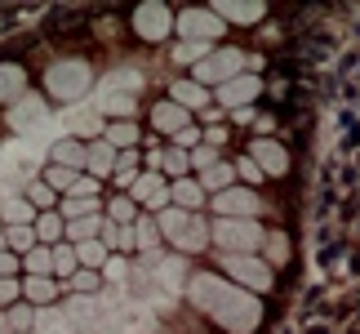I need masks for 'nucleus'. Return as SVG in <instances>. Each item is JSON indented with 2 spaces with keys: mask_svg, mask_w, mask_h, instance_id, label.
<instances>
[{
  "mask_svg": "<svg viewBox=\"0 0 360 334\" xmlns=\"http://www.w3.org/2000/svg\"><path fill=\"white\" fill-rule=\"evenodd\" d=\"M187 299H191L196 312H205L210 321H218L231 334H249L262 321V303L249 295V290L231 285V281H223V276H214V272H191L187 276Z\"/></svg>",
  "mask_w": 360,
  "mask_h": 334,
  "instance_id": "1",
  "label": "nucleus"
},
{
  "mask_svg": "<svg viewBox=\"0 0 360 334\" xmlns=\"http://www.w3.org/2000/svg\"><path fill=\"white\" fill-rule=\"evenodd\" d=\"M49 143H58V138H49V134H40V138H9V143L0 147V201H5V197H22V187L36 183V170L45 165Z\"/></svg>",
  "mask_w": 360,
  "mask_h": 334,
  "instance_id": "2",
  "label": "nucleus"
},
{
  "mask_svg": "<svg viewBox=\"0 0 360 334\" xmlns=\"http://www.w3.org/2000/svg\"><path fill=\"white\" fill-rule=\"evenodd\" d=\"M45 89L53 94V99H63L67 107L85 103V94L94 89V67L85 58H58V63H49Z\"/></svg>",
  "mask_w": 360,
  "mask_h": 334,
  "instance_id": "3",
  "label": "nucleus"
},
{
  "mask_svg": "<svg viewBox=\"0 0 360 334\" xmlns=\"http://www.w3.org/2000/svg\"><path fill=\"white\" fill-rule=\"evenodd\" d=\"M262 236L267 232L258 228V218H218L210 228V241L223 245L227 254H254V249L262 245Z\"/></svg>",
  "mask_w": 360,
  "mask_h": 334,
  "instance_id": "4",
  "label": "nucleus"
},
{
  "mask_svg": "<svg viewBox=\"0 0 360 334\" xmlns=\"http://www.w3.org/2000/svg\"><path fill=\"white\" fill-rule=\"evenodd\" d=\"M245 54L240 49H214L205 63H196V85H227V80H236V76H245Z\"/></svg>",
  "mask_w": 360,
  "mask_h": 334,
  "instance_id": "5",
  "label": "nucleus"
},
{
  "mask_svg": "<svg viewBox=\"0 0 360 334\" xmlns=\"http://www.w3.org/2000/svg\"><path fill=\"white\" fill-rule=\"evenodd\" d=\"M223 272L236 276L240 290H254V295H262V290H271V268L254 254H223Z\"/></svg>",
  "mask_w": 360,
  "mask_h": 334,
  "instance_id": "6",
  "label": "nucleus"
},
{
  "mask_svg": "<svg viewBox=\"0 0 360 334\" xmlns=\"http://www.w3.org/2000/svg\"><path fill=\"white\" fill-rule=\"evenodd\" d=\"M9 130L18 138H36V130H49V107L36 94H22L18 103L9 107Z\"/></svg>",
  "mask_w": 360,
  "mask_h": 334,
  "instance_id": "7",
  "label": "nucleus"
},
{
  "mask_svg": "<svg viewBox=\"0 0 360 334\" xmlns=\"http://www.w3.org/2000/svg\"><path fill=\"white\" fill-rule=\"evenodd\" d=\"M187 276H191V272H187V259H183V254H160V263L143 276V285H151V290H160V295L178 299V285H183Z\"/></svg>",
  "mask_w": 360,
  "mask_h": 334,
  "instance_id": "8",
  "label": "nucleus"
},
{
  "mask_svg": "<svg viewBox=\"0 0 360 334\" xmlns=\"http://www.w3.org/2000/svg\"><path fill=\"white\" fill-rule=\"evenodd\" d=\"M174 27H178V36H183V40H205V45H214V36L227 32V23H218L214 9H183Z\"/></svg>",
  "mask_w": 360,
  "mask_h": 334,
  "instance_id": "9",
  "label": "nucleus"
},
{
  "mask_svg": "<svg viewBox=\"0 0 360 334\" xmlns=\"http://www.w3.org/2000/svg\"><path fill=\"white\" fill-rule=\"evenodd\" d=\"M169 27H174V13H169V5H160V0H147V5L134 9V32L143 40H165Z\"/></svg>",
  "mask_w": 360,
  "mask_h": 334,
  "instance_id": "10",
  "label": "nucleus"
},
{
  "mask_svg": "<svg viewBox=\"0 0 360 334\" xmlns=\"http://www.w3.org/2000/svg\"><path fill=\"white\" fill-rule=\"evenodd\" d=\"M258 210H262V201L249 187H227V192L214 197V214L218 218H258Z\"/></svg>",
  "mask_w": 360,
  "mask_h": 334,
  "instance_id": "11",
  "label": "nucleus"
},
{
  "mask_svg": "<svg viewBox=\"0 0 360 334\" xmlns=\"http://www.w3.org/2000/svg\"><path fill=\"white\" fill-rule=\"evenodd\" d=\"M58 125L67 130V138H76V134H80V138H94V134H103V130H107L103 116H98V107H94L89 99H85V103H76V107H67Z\"/></svg>",
  "mask_w": 360,
  "mask_h": 334,
  "instance_id": "12",
  "label": "nucleus"
},
{
  "mask_svg": "<svg viewBox=\"0 0 360 334\" xmlns=\"http://www.w3.org/2000/svg\"><path fill=\"white\" fill-rule=\"evenodd\" d=\"M63 316L72 321V334L76 330L89 334V330H98V321H103V303L94 299V295H72V303L63 308Z\"/></svg>",
  "mask_w": 360,
  "mask_h": 334,
  "instance_id": "13",
  "label": "nucleus"
},
{
  "mask_svg": "<svg viewBox=\"0 0 360 334\" xmlns=\"http://www.w3.org/2000/svg\"><path fill=\"white\" fill-rule=\"evenodd\" d=\"M258 94H262V80H258L254 72H245V76H236V80H227V85H218V103L231 107V111H240L245 103H254Z\"/></svg>",
  "mask_w": 360,
  "mask_h": 334,
  "instance_id": "14",
  "label": "nucleus"
},
{
  "mask_svg": "<svg viewBox=\"0 0 360 334\" xmlns=\"http://www.w3.org/2000/svg\"><path fill=\"white\" fill-rule=\"evenodd\" d=\"M249 161H254L262 174H285V170H289L285 147L271 143V138H254V143H249Z\"/></svg>",
  "mask_w": 360,
  "mask_h": 334,
  "instance_id": "15",
  "label": "nucleus"
},
{
  "mask_svg": "<svg viewBox=\"0 0 360 334\" xmlns=\"http://www.w3.org/2000/svg\"><path fill=\"white\" fill-rule=\"evenodd\" d=\"M129 192H134V205H156V210H165V201H169V187H165V178L156 170L138 174Z\"/></svg>",
  "mask_w": 360,
  "mask_h": 334,
  "instance_id": "16",
  "label": "nucleus"
},
{
  "mask_svg": "<svg viewBox=\"0 0 360 334\" xmlns=\"http://www.w3.org/2000/svg\"><path fill=\"white\" fill-rule=\"evenodd\" d=\"M143 89V72L138 67H112V72L103 76V85H98V94H138Z\"/></svg>",
  "mask_w": 360,
  "mask_h": 334,
  "instance_id": "17",
  "label": "nucleus"
},
{
  "mask_svg": "<svg viewBox=\"0 0 360 334\" xmlns=\"http://www.w3.org/2000/svg\"><path fill=\"white\" fill-rule=\"evenodd\" d=\"M262 13H267V9H262L258 0H249V5H245V0H218V5H214L218 23H258Z\"/></svg>",
  "mask_w": 360,
  "mask_h": 334,
  "instance_id": "18",
  "label": "nucleus"
},
{
  "mask_svg": "<svg viewBox=\"0 0 360 334\" xmlns=\"http://www.w3.org/2000/svg\"><path fill=\"white\" fill-rule=\"evenodd\" d=\"M49 161L53 165H63V170H72V174H80L85 170V143H76V138H58V143H49Z\"/></svg>",
  "mask_w": 360,
  "mask_h": 334,
  "instance_id": "19",
  "label": "nucleus"
},
{
  "mask_svg": "<svg viewBox=\"0 0 360 334\" xmlns=\"http://www.w3.org/2000/svg\"><path fill=\"white\" fill-rule=\"evenodd\" d=\"M151 125H156V130H165V134H183L187 125H191V111H183L178 103H156L151 107Z\"/></svg>",
  "mask_w": 360,
  "mask_h": 334,
  "instance_id": "20",
  "label": "nucleus"
},
{
  "mask_svg": "<svg viewBox=\"0 0 360 334\" xmlns=\"http://www.w3.org/2000/svg\"><path fill=\"white\" fill-rule=\"evenodd\" d=\"M174 245H178V254H200V249L210 245V223H205L200 214H191V218H187V228L178 232V241H174Z\"/></svg>",
  "mask_w": 360,
  "mask_h": 334,
  "instance_id": "21",
  "label": "nucleus"
},
{
  "mask_svg": "<svg viewBox=\"0 0 360 334\" xmlns=\"http://www.w3.org/2000/svg\"><path fill=\"white\" fill-rule=\"evenodd\" d=\"M58 281H53V276H27L22 281V299L32 303V308H49L53 299H58Z\"/></svg>",
  "mask_w": 360,
  "mask_h": 334,
  "instance_id": "22",
  "label": "nucleus"
},
{
  "mask_svg": "<svg viewBox=\"0 0 360 334\" xmlns=\"http://www.w3.org/2000/svg\"><path fill=\"white\" fill-rule=\"evenodd\" d=\"M22 89H27V72L18 63H0V103H18L22 99Z\"/></svg>",
  "mask_w": 360,
  "mask_h": 334,
  "instance_id": "23",
  "label": "nucleus"
},
{
  "mask_svg": "<svg viewBox=\"0 0 360 334\" xmlns=\"http://www.w3.org/2000/svg\"><path fill=\"white\" fill-rule=\"evenodd\" d=\"M85 170H94V178H107L116 170V147H107L103 138H94L85 147Z\"/></svg>",
  "mask_w": 360,
  "mask_h": 334,
  "instance_id": "24",
  "label": "nucleus"
},
{
  "mask_svg": "<svg viewBox=\"0 0 360 334\" xmlns=\"http://www.w3.org/2000/svg\"><path fill=\"white\" fill-rule=\"evenodd\" d=\"M0 223H5V228H32L36 210L27 205V197H5L0 201Z\"/></svg>",
  "mask_w": 360,
  "mask_h": 334,
  "instance_id": "25",
  "label": "nucleus"
},
{
  "mask_svg": "<svg viewBox=\"0 0 360 334\" xmlns=\"http://www.w3.org/2000/svg\"><path fill=\"white\" fill-rule=\"evenodd\" d=\"M94 107H98V116H116V120H129L138 99L134 94H98V99H89Z\"/></svg>",
  "mask_w": 360,
  "mask_h": 334,
  "instance_id": "26",
  "label": "nucleus"
},
{
  "mask_svg": "<svg viewBox=\"0 0 360 334\" xmlns=\"http://www.w3.org/2000/svg\"><path fill=\"white\" fill-rule=\"evenodd\" d=\"M169 103H178L183 111H196L210 103V94H205V85H196V80H174V89H169Z\"/></svg>",
  "mask_w": 360,
  "mask_h": 334,
  "instance_id": "27",
  "label": "nucleus"
},
{
  "mask_svg": "<svg viewBox=\"0 0 360 334\" xmlns=\"http://www.w3.org/2000/svg\"><path fill=\"white\" fill-rule=\"evenodd\" d=\"M169 201L178 205V210H196V205L205 201V192H200V183H196V178H174V187H169Z\"/></svg>",
  "mask_w": 360,
  "mask_h": 334,
  "instance_id": "28",
  "label": "nucleus"
},
{
  "mask_svg": "<svg viewBox=\"0 0 360 334\" xmlns=\"http://www.w3.org/2000/svg\"><path fill=\"white\" fill-rule=\"evenodd\" d=\"M32 334H72V321L63 316V308H36Z\"/></svg>",
  "mask_w": 360,
  "mask_h": 334,
  "instance_id": "29",
  "label": "nucleus"
},
{
  "mask_svg": "<svg viewBox=\"0 0 360 334\" xmlns=\"http://www.w3.org/2000/svg\"><path fill=\"white\" fill-rule=\"evenodd\" d=\"M231 178H236V165L218 161V165H210V170H200V192H214V197H218V192L231 187Z\"/></svg>",
  "mask_w": 360,
  "mask_h": 334,
  "instance_id": "30",
  "label": "nucleus"
},
{
  "mask_svg": "<svg viewBox=\"0 0 360 334\" xmlns=\"http://www.w3.org/2000/svg\"><path fill=\"white\" fill-rule=\"evenodd\" d=\"M103 143H107V147H116V151H134V143H138L134 120H116V125H107V130H103Z\"/></svg>",
  "mask_w": 360,
  "mask_h": 334,
  "instance_id": "31",
  "label": "nucleus"
},
{
  "mask_svg": "<svg viewBox=\"0 0 360 334\" xmlns=\"http://www.w3.org/2000/svg\"><path fill=\"white\" fill-rule=\"evenodd\" d=\"M72 249H76V263H80V268H89V272H98L103 263H107V245L103 241H80Z\"/></svg>",
  "mask_w": 360,
  "mask_h": 334,
  "instance_id": "32",
  "label": "nucleus"
},
{
  "mask_svg": "<svg viewBox=\"0 0 360 334\" xmlns=\"http://www.w3.org/2000/svg\"><path fill=\"white\" fill-rule=\"evenodd\" d=\"M98 232H103V218H98V214L67 223V241H72V245H80V241H98Z\"/></svg>",
  "mask_w": 360,
  "mask_h": 334,
  "instance_id": "33",
  "label": "nucleus"
},
{
  "mask_svg": "<svg viewBox=\"0 0 360 334\" xmlns=\"http://www.w3.org/2000/svg\"><path fill=\"white\" fill-rule=\"evenodd\" d=\"M187 210H178V205H169V210H160V218H156V228H160V236L165 241H178V232L187 228Z\"/></svg>",
  "mask_w": 360,
  "mask_h": 334,
  "instance_id": "34",
  "label": "nucleus"
},
{
  "mask_svg": "<svg viewBox=\"0 0 360 334\" xmlns=\"http://www.w3.org/2000/svg\"><path fill=\"white\" fill-rule=\"evenodd\" d=\"M22 268L27 276H53V259H49V245H36L22 254Z\"/></svg>",
  "mask_w": 360,
  "mask_h": 334,
  "instance_id": "35",
  "label": "nucleus"
},
{
  "mask_svg": "<svg viewBox=\"0 0 360 334\" xmlns=\"http://www.w3.org/2000/svg\"><path fill=\"white\" fill-rule=\"evenodd\" d=\"M49 259H53V276H67V281H72L76 268H80L72 245H49Z\"/></svg>",
  "mask_w": 360,
  "mask_h": 334,
  "instance_id": "36",
  "label": "nucleus"
},
{
  "mask_svg": "<svg viewBox=\"0 0 360 334\" xmlns=\"http://www.w3.org/2000/svg\"><path fill=\"white\" fill-rule=\"evenodd\" d=\"M134 245H138V249H156V245H160V228H156V218H143V214L134 218Z\"/></svg>",
  "mask_w": 360,
  "mask_h": 334,
  "instance_id": "37",
  "label": "nucleus"
},
{
  "mask_svg": "<svg viewBox=\"0 0 360 334\" xmlns=\"http://www.w3.org/2000/svg\"><path fill=\"white\" fill-rule=\"evenodd\" d=\"M32 232H36V241H58V236L67 232V223H63V214H36Z\"/></svg>",
  "mask_w": 360,
  "mask_h": 334,
  "instance_id": "38",
  "label": "nucleus"
},
{
  "mask_svg": "<svg viewBox=\"0 0 360 334\" xmlns=\"http://www.w3.org/2000/svg\"><path fill=\"white\" fill-rule=\"evenodd\" d=\"M98 241H103L107 249H129V245H134V228H116V223H107V218H103Z\"/></svg>",
  "mask_w": 360,
  "mask_h": 334,
  "instance_id": "39",
  "label": "nucleus"
},
{
  "mask_svg": "<svg viewBox=\"0 0 360 334\" xmlns=\"http://www.w3.org/2000/svg\"><path fill=\"white\" fill-rule=\"evenodd\" d=\"M112 178L120 187H134V178H138V156L134 151H116V170H112Z\"/></svg>",
  "mask_w": 360,
  "mask_h": 334,
  "instance_id": "40",
  "label": "nucleus"
},
{
  "mask_svg": "<svg viewBox=\"0 0 360 334\" xmlns=\"http://www.w3.org/2000/svg\"><path fill=\"white\" fill-rule=\"evenodd\" d=\"M22 197H27V205H32L36 214H45L49 205H53V187H45V183L36 178V183H27V187H22Z\"/></svg>",
  "mask_w": 360,
  "mask_h": 334,
  "instance_id": "41",
  "label": "nucleus"
},
{
  "mask_svg": "<svg viewBox=\"0 0 360 334\" xmlns=\"http://www.w3.org/2000/svg\"><path fill=\"white\" fill-rule=\"evenodd\" d=\"M89 214H98V201H85V197L63 201V223H76V218H89Z\"/></svg>",
  "mask_w": 360,
  "mask_h": 334,
  "instance_id": "42",
  "label": "nucleus"
},
{
  "mask_svg": "<svg viewBox=\"0 0 360 334\" xmlns=\"http://www.w3.org/2000/svg\"><path fill=\"white\" fill-rule=\"evenodd\" d=\"M32 321H36V308H5V326H9V334H27L32 330Z\"/></svg>",
  "mask_w": 360,
  "mask_h": 334,
  "instance_id": "43",
  "label": "nucleus"
},
{
  "mask_svg": "<svg viewBox=\"0 0 360 334\" xmlns=\"http://www.w3.org/2000/svg\"><path fill=\"white\" fill-rule=\"evenodd\" d=\"M210 54H214V49L205 45V40H183V45L174 49V63H205Z\"/></svg>",
  "mask_w": 360,
  "mask_h": 334,
  "instance_id": "44",
  "label": "nucleus"
},
{
  "mask_svg": "<svg viewBox=\"0 0 360 334\" xmlns=\"http://www.w3.org/2000/svg\"><path fill=\"white\" fill-rule=\"evenodd\" d=\"M156 165H165L174 178H183V170H191V156H187L183 147H169V151H160V156H156Z\"/></svg>",
  "mask_w": 360,
  "mask_h": 334,
  "instance_id": "45",
  "label": "nucleus"
},
{
  "mask_svg": "<svg viewBox=\"0 0 360 334\" xmlns=\"http://www.w3.org/2000/svg\"><path fill=\"white\" fill-rule=\"evenodd\" d=\"M134 218H138V210H134L129 197L112 201V210H107V223H116V228H134Z\"/></svg>",
  "mask_w": 360,
  "mask_h": 334,
  "instance_id": "46",
  "label": "nucleus"
},
{
  "mask_svg": "<svg viewBox=\"0 0 360 334\" xmlns=\"http://www.w3.org/2000/svg\"><path fill=\"white\" fill-rule=\"evenodd\" d=\"M262 249H267V259H271V263H285V259H289V241H285V232H267V236H262ZM271 263H267V268H271Z\"/></svg>",
  "mask_w": 360,
  "mask_h": 334,
  "instance_id": "47",
  "label": "nucleus"
},
{
  "mask_svg": "<svg viewBox=\"0 0 360 334\" xmlns=\"http://www.w3.org/2000/svg\"><path fill=\"white\" fill-rule=\"evenodd\" d=\"M72 170H63V165H45V178H40V183L45 187H53V192H72Z\"/></svg>",
  "mask_w": 360,
  "mask_h": 334,
  "instance_id": "48",
  "label": "nucleus"
},
{
  "mask_svg": "<svg viewBox=\"0 0 360 334\" xmlns=\"http://www.w3.org/2000/svg\"><path fill=\"white\" fill-rule=\"evenodd\" d=\"M98 276H107V281L120 290V285H124V276H129V263L116 259V254H107V263H103V272H98Z\"/></svg>",
  "mask_w": 360,
  "mask_h": 334,
  "instance_id": "49",
  "label": "nucleus"
},
{
  "mask_svg": "<svg viewBox=\"0 0 360 334\" xmlns=\"http://www.w3.org/2000/svg\"><path fill=\"white\" fill-rule=\"evenodd\" d=\"M5 245H13V249H36V232L32 228H5Z\"/></svg>",
  "mask_w": 360,
  "mask_h": 334,
  "instance_id": "50",
  "label": "nucleus"
},
{
  "mask_svg": "<svg viewBox=\"0 0 360 334\" xmlns=\"http://www.w3.org/2000/svg\"><path fill=\"white\" fill-rule=\"evenodd\" d=\"M187 156H191V165H196V170H210V165H218V147L205 143V147H191Z\"/></svg>",
  "mask_w": 360,
  "mask_h": 334,
  "instance_id": "51",
  "label": "nucleus"
},
{
  "mask_svg": "<svg viewBox=\"0 0 360 334\" xmlns=\"http://www.w3.org/2000/svg\"><path fill=\"white\" fill-rule=\"evenodd\" d=\"M72 290H76V295H94V290H98V272H89V268H76V276H72Z\"/></svg>",
  "mask_w": 360,
  "mask_h": 334,
  "instance_id": "52",
  "label": "nucleus"
},
{
  "mask_svg": "<svg viewBox=\"0 0 360 334\" xmlns=\"http://www.w3.org/2000/svg\"><path fill=\"white\" fill-rule=\"evenodd\" d=\"M22 295V281H13V276H0V308H13Z\"/></svg>",
  "mask_w": 360,
  "mask_h": 334,
  "instance_id": "53",
  "label": "nucleus"
},
{
  "mask_svg": "<svg viewBox=\"0 0 360 334\" xmlns=\"http://www.w3.org/2000/svg\"><path fill=\"white\" fill-rule=\"evenodd\" d=\"M94 192H98V178L76 174V178H72V192H67V197H85V201H94Z\"/></svg>",
  "mask_w": 360,
  "mask_h": 334,
  "instance_id": "54",
  "label": "nucleus"
},
{
  "mask_svg": "<svg viewBox=\"0 0 360 334\" xmlns=\"http://www.w3.org/2000/svg\"><path fill=\"white\" fill-rule=\"evenodd\" d=\"M236 174H240V178H249V183H258V178H262V170H258V165L249 161V156H245V161L236 165Z\"/></svg>",
  "mask_w": 360,
  "mask_h": 334,
  "instance_id": "55",
  "label": "nucleus"
},
{
  "mask_svg": "<svg viewBox=\"0 0 360 334\" xmlns=\"http://www.w3.org/2000/svg\"><path fill=\"white\" fill-rule=\"evenodd\" d=\"M18 268H22V263L13 259V254H5V249H0V276H13Z\"/></svg>",
  "mask_w": 360,
  "mask_h": 334,
  "instance_id": "56",
  "label": "nucleus"
},
{
  "mask_svg": "<svg viewBox=\"0 0 360 334\" xmlns=\"http://www.w3.org/2000/svg\"><path fill=\"white\" fill-rule=\"evenodd\" d=\"M0 245H5V228H0Z\"/></svg>",
  "mask_w": 360,
  "mask_h": 334,
  "instance_id": "57",
  "label": "nucleus"
}]
</instances>
